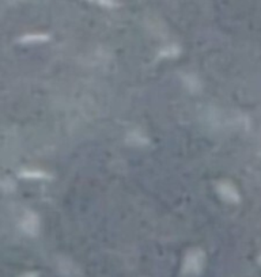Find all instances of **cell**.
Returning <instances> with one entry per match:
<instances>
[{
    "label": "cell",
    "instance_id": "obj_1",
    "mask_svg": "<svg viewBox=\"0 0 261 277\" xmlns=\"http://www.w3.org/2000/svg\"><path fill=\"white\" fill-rule=\"evenodd\" d=\"M185 268H186V272L198 273L201 268V257H199L198 254L189 256L186 262H185Z\"/></svg>",
    "mask_w": 261,
    "mask_h": 277
},
{
    "label": "cell",
    "instance_id": "obj_2",
    "mask_svg": "<svg viewBox=\"0 0 261 277\" xmlns=\"http://www.w3.org/2000/svg\"><path fill=\"white\" fill-rule=\"evenodd\" d=\"M27 277H33V276H32V275H30V276H27Z\"/></svg>",
    "mask_w": 261,
    "mask_h": 277
}]
</instances>
